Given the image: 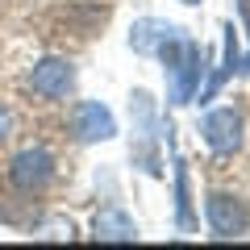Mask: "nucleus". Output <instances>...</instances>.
Segmentation results:
<instances>
[{
  "mask_svg": "<svg viewBox=\"0 0 250 250\" xmlns=\"http://www.w3.org/2000/svg\"><path fill=\"white\" fill-rule=\"evenodd\" d=\"M200 134H205L208 150L233 154L242 146V117L233 113V108H213V113L205 117V125H200Z\"/></svg>",
  "mask_w": 250,
  "mask_h": 250,
  "instance_id": "5",
  "label": "nucleus"
},
{
  "mask_svg": "<svg viewBox=\"0 0 250 250\" xmlns=\"http://www.w3.org/2000/svg\"><path fill=\"white\" fill-rule=\"evenodd\" d=\"M9 129H13V117L4 113V108H0V142H4V138H9Z\"/></svg>",
  "mask_w": 250,
  "mask_h": 250,
  "instance_id": "12",
  "label": "nucleus"
},
{
  "mask_svg": "<svg viewBox=\"0 0 250 250\" xmlns=\"http://www.w3.org/2000/svg\"><path fill=\"white\" fill-rule=\"evenodd\" d=\"M92 233H96V242H138V225L129 221L121 208H104V213H96Z\"/></svg>",
  "mask_w": 250,
  "mask_h": 250,
  "instance_id": "9",
  "label": "nucleus"
},
{
  "mask_svg": "<svg viewBox=\"0 0 250 250\" xmlns=\"http://www.w3.org/2000/svg\"><path fill=\"white\" fill-rule=\"evenodd\" d=\"M205 213H208V225H213V238H242L250 225V213L242 208V200L225 196V192H213L205 200Z\"/></svg>",
  "mask_w": 250,
  "mask_h": 250,
  "instance_id": "4",
  "label": "nucleus"
},
{
  "mask_svg": "<svg viewBox=\"0 0 250 250\" xmlns=\"http://www.w3.org/2000/svg\"><path fill=\"white\" fill-rule=\"evenodd\" d=\"M221 34H225V46H221V67L213 71V80H208V88L200 92V100H213V96H217V88H221V83L233 75V67H238V38H233V25H225Z\"/></svg>",
  "mask_w": 250,
  "mask_h": 250,
  "instance_id": "10",
  "label": "nucleus"
},
{
  "mask_svg": "<svg viewBox=\"0 0 250 250\" xmlns=\"http://www.w3.org/2000/svg\"><path fill=\"white\" fill-rule=\"evenodd\" d=\"M159 59L167 62V71H171V104H188L192 92H196V83H200V71H205L200 46L192 42V38H184V29H179V34L159 50Z\"/></svg>",
  "mask_w": 250,
  "mask_h": 250,
  "instance_id": "1",
  "label": "nucleus"
},
{
  "mask_svg": "<svg viewBox=\"0 0 250 250\" xmlns=\"http://www.w3.org/2000/svg\"><path fill=\"white\" fill-rule=\"evenodd\" d=\"M175 221L179 229H192V200H188V167L175 159Z\"/></svg>",
  "mask_w": 250,
  "mask_h": 250,
  "instance_id": "11",
  "label": "nucleus"
},
{
  "mask_svg": "<svg viewBox=\"0 0 250 250\" xmlns=\"http://www.w3.org/2000/svg\"><path fill=\"white\" fill-rule=\"evenodd\" d=\"M71 83H75V71H71L67 59H42L34 71H29V88H34L38 96H50V100L67 96Z\"/></svg>",
  "mask_w": 250,
  "mask_h": 250,
  "instance_id": "6",
  "label": "nucleus"
},
{
  "mask_svg": "<svg viewBox=\"0 0 250 250\" xmlns=\"http://www.w3.org/2000/svg\"><path fill=\"white\" fill-rule=\"evenodd\" d=\"M175 34H179V29L167 25V21H159V17H142V21H134V29H129V46H134L138 54H159Z\"/></svg>",
  "mask_w": 250,
  "mask_h": 250,
  "instance_id": "8",
  "label": "nucleus"
},
{
  "mask_svg": "<svg viewBox=\"0 0 250 250\" xmlns=\"http://www.w3.org/2000/svg\"><path fill=\"white\" fill-rule=\"evenodd\" d=\"M184 4H200V0H184Z\"/></svg>",
  "mask_w": 250,
  "mask_h": 250,
  "instance_id": "14",
  "label": "nucleus"
},
{
  "mask_svg": "<svg viewBox=\"0 0 250 250\" xmlns=\"http://www.w3.org/2000/svg\"><path fill=\"white\" fill-rule=\"evenodd\" d=\"M9 179L17 192H25V196H34V192H46L54 179V154L46 150V146H25V150L13 159L9 167Z\"/></svg>",
  "mask_w": 250,
  "mask_h": 250,
  "instance_id": "2",
  "label": "nucleus"
},
{
  "mask_svg": "<svg viewBox=\"0 0 250 250\" xmlns=\"http://www.w3.org/2000/svg\"><path fill=\"white\" fill-rule=\"evenodd\" d=\"M238 9H242V21H246V29H250V0H238Z\"/></svg>",
  "mask_w": 250,
  "mask_h": 250,
  "instance_id": "13",
  "label": "nucleus"
},
{
  "mask_svg": "<svg viewBox=\"0 0 250 250\" xmlns=\"http://www.w3.org/2000/svg\"><path fill=\"white\" fill-rule=\"evenodd\" d=\"M129 108H134V117H138V150H134V163L142 171H150V175H163L159 154H154V104H150V92H134Z\"/></svg>",
  "mask_w": 250,
  "mask_h": 250,
  "instance_id": "3",
  "label": "nucleus"
},
{
  "mask_svg": "<svg viewBox=\"0 0 250 250\" xmlns=\"http://www.w3.org/2000/svg\"><path fill=\"white\" fill-rule=\"evenodd\" d=\"M117 134V121L113 113H108L100 100H83L80 108H75V138L80 142H104V138Z\"/></svg>",
  "mask_w": 250,
  "mask_h": 250,
  "instance_id": "7",
  "label": "nucleus"
}]
</instances>
